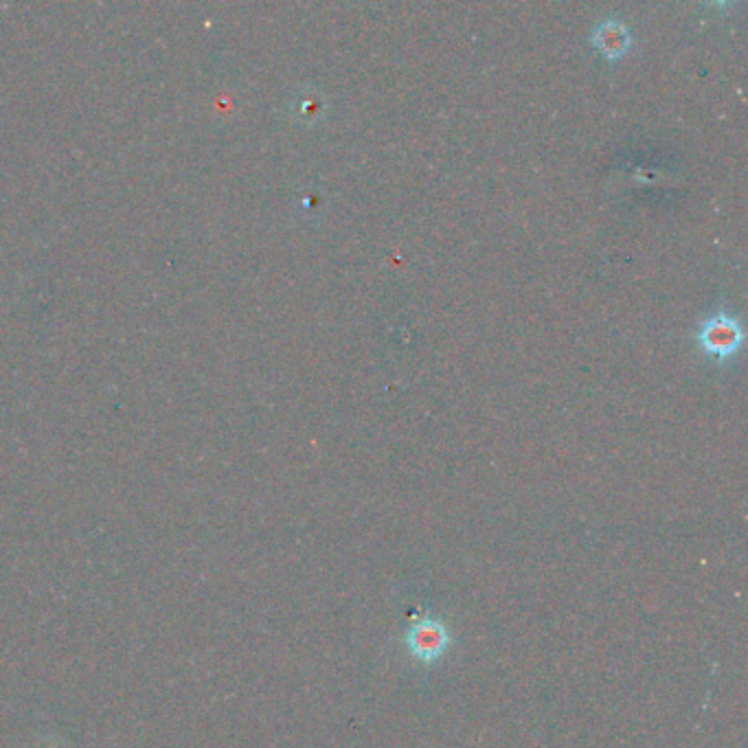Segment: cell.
Wrapping results in <instances>:
<instances>
[{
	"mask_svg": "<svg viewBox=\"0 0 748 748\" xmlns=\"http://www.w3.org/2000/svg\"><path fill=\"white\" fill-rule=\"evenodd\" d=\"M744 332L740 321L729 312H716L698 327V343L707 356L727 360L738 354L742 347Z\"/></svg>",
	"mask_w": 748,
	"mask_h": 748,
	"instance_id": "cell-1",
	"label": "cell"
},
{
	"mask_svg": "<svg viewBox=\"0 0 748 748\" xmlns=\"http://www.w3.org/2000/svg\"><path fill=\"white\" fill-rule=\"evenodd\" d=\"M411 645H413V652H417L419 656H424V659H433V656H437L441 650H444L446 634L437 626V623L426 621L422 623V626H417L413 630Z\"/></svg>",
	"mask_w": 748,
	"mask_h": 748,
	"instance_id": "cell-3",
	"label": "cell"
},
{
	"mask_svg": "<svg viewBox=\"0 0 748 748\" xmlns=\"http://www.w3.org/2000/svg\"><path fill=\"white\" fill-rule=\"evenodd\" d=\"M593 47L604 55L608 62H615L626 58L630 47H632V33L626 22L615 20V18H606L602 22H597V27L593 29L591 36Z\"/></svg>",
	"mask_w": 748,
	"mask_h": 748,
	"instance_id": "cell-2",
	"label": "cell"
}]
</instances>
